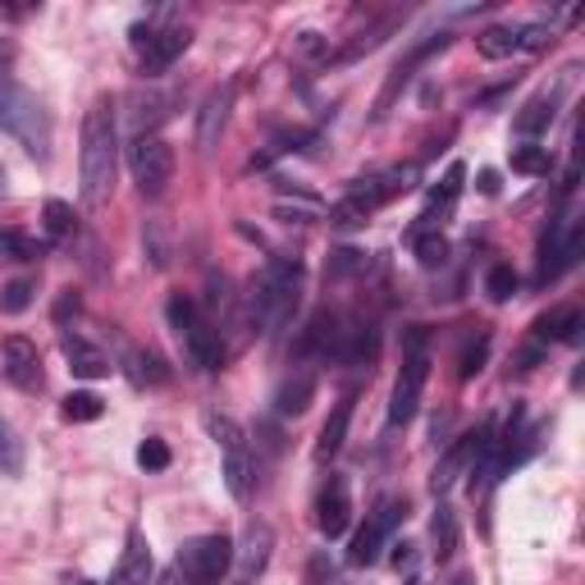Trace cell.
<instances>
[{
	"label": "cell",
	"instance_id": "1",
	"mask_svg": "<svg viewBox=\"0 0 585 585\" xmlns=\"http://www.w3.org/2000/svg\"><path fill=\"white\" fill-rule=\"evenodd\" d=\"M115 165H119V129H115V101L101 96L92 101V110L83 119V207L106 211V201L115 192Z\"/></svg>",
	"mask_w": 585,
	"mask_h": 585
},
{
	"label": "cell",
	"instance_id": "2",
	"mask_svg": "<svg viewBox=\"0 0 585 585\" xmlns=\"http://www.w3.org/2000/svg\"><path fill=\"white\" fill-rule=\"evenodd\" d=\"M297 289H302L297 261L274 257L257 279H251V293H247V325L279 329V325L293 316V307H297Z\"/></svg>",
	"mask_w": 585,
	"mask_h": 585
},
{
	"label": "cell",
	"instance_id": "3",
	"mask_svg": "<svg viewBox=\"0 0 585 585\" xmlns=\"http://www.w3.org/2000/svg\"><path fill=\"white\" fill-rule=\"evenodd\" d=\"M0 129L23 142V151L37 161H50V119L42 101L10 79H0Z\"/></svg>",
	"mask_w": 585,
	"mask_h": 585
},
{
	"label": "cell",
	"instance_id": "4",
	"mask_svg": "<svg viewBox=\"0 0 585 585\" xmlns=\"http://www.w3.org/2000/svg\"><path fill=\"white\" fill-rule=\"evenodd\" d=\"M425 379H430V335L417 325V329H407V339H402V371H398V385H394V398H389V425L394 430H402L417 417Z\"/></svg>",
	"mask_w": 585,
	"mask_h": 585
},
{
	"label": "cell",
	"instance_id": "5",
	"mask_svg": "<svg viewBox=\"0 0 585 585\" xmlns=\"http://www.w3.org/2000/svg\"><path fill=\"white\" fill-rule=\"evenodd\" d=\"M165 316H169V325H174V335L184 339V348H188V358L201 366V371H220L224 366V343H220V335L211 329V320L197 312V302L192 297H184V293H174L169 297V307H165Z\"/></svg>",
	"mask_w": 585,
	"mask_h": 585
},
{
	"label": "cell",
	"instance_id": "6",
	"mask_svg": "<svg viewBox=\"0 0 585 585\" xmlns=\"http://www.w3.org/2000/svg\"><path fill=\"white\" fill-rule=\"evenodd\" d=\"M229 563H234V540L229 536H197L179 549L174 572H179L188 585H220Z\"/></svg>",
	"mask_w": 585,
	"mask_h": 585
},
{
	"label": "cell",
	"instance_id": "7",
	"mask_svg": "<svg viewBox=\"0 0 585 585\" xmlns=\"http://www.w3.org/2000/svg\"><path fill=\"white\" fill-rule=\"evenodd\" d=\"M207 425H211V435H215V444H220V453H224V485H229V494L243 503V499L251 494V480H257V467H251V448H247V440H243L238 421L211 417Z\"/></svg>",
	"mask_w": 585,
	"mask_h": 585
},
{
	"label": "cell",
	"instance_id": "8",
	"mask_svg": "<svg viewBox=\"0 0 585 585\" xmlns=\"http://www.w3.org/2000/svg\"><path fill=\"white\" fill-rule=\"evenodd\" d=\"M129 169H133V184L142 188V197H161L174 179V147L165 138L138 133L129 147Z\"/></svg>",
	"mask_w": 585,
	"mask_h": 585
},
{
	"label": "cell",
	"instance_id": "9",
	"mask_svg": "<svg viewBox=\"0 0 585 585\" xmlns=\"http://www.w3.org/2000/svg\"><path fill=\"white\" fill-rule=\"evenodd\" d=\"M133 42H138V56H142V73H165L188 50L192 28L188 23H156V28H138Z\"/></svg>",
	"mask_w": 585,
	"mask_h": 585
},
{
	"label": "cell",
	"instance_id": "10",
	"mask_svg": "<svg viewBox=\"0 0 585 585\" xmlns=\"http://www.w3.org/2000/svg\"><path fill=\"white\" fill-rule=\"evenodd\" d=\"M407 517V503L402 499H385L375 507V513L366 517V526L352 536V549H348V563L352 568H371V563H379V545L389 540V530L398 526Z\"/></svg>",
	"mask_w": 585,
	"mask_h": 585
},
{
	"label": "cell",
	"instance_id": "11",
	"mask_svg": "<svg viewBox=\"0 0 585 585\" xmlns=\"http://www.w3.org/2000/svg\"><path fill=\"white\" fill-rule=\"evenodd\" d=\"M553 42V28L545 23H517V28H485L476 37V50L485 60H507V56H522V50H545Z\"/></svg>",
	"mask_w": 585,
	"mask_h": 585
},
{
	"label": "cell",
	"instance_id": "12",
	"mask_svg": "<svg viewBox=\"0 0 585 585\" xmlns=\"http://www.w3.org/2000/svg\"><path fill=\"white\" fill-rule=\"evenodd\" d=\"M0 358H5V379L14 389L23 394H37L42 389V352L33 339L23 335H10L5 343H0Z\"/></svg>",
	"mask_w": 585,
	"mask_h": 585
},
{
	"label": "cell",
	"instance_id": "13",
	"mask_svg": "<svg viewBox=\"0 0 585 585\" xmlns=\"http://www.w3.org/2000/svg\"><path fill=\"white\" fill-rule=\"evenodd\" d=\"M316 526H320L325 540H339L352 526V499H348V485L339 476L329 480V485L320 490V499H316Z\"/></svg>",
	"mask_w": 585,
	"mask_h": 585
},
{
	"label": "cell",
	"instance_id": "14",
	"mask_svg": "<svg viewBox=\"0 0 585 585\" xmlns=\"http://www.w3.org/2000/svg\"><path fill=\"white\" fill-rule=\"evenodd\" d=\"M476 444H480V435H463L457 440L444 457H440V467H435V476H430V490L435 494H448L457 480H463L467 471H471V463H476Z\"/></svg>",
	"mask_w": 585,
	"mask_h": 585
},
{
	"label": "cell",
	"instance_id": "15",
	"mask_svg": "<svg viewBox=\"0 0 585 585\" xmlns=\"http://www.w3.org/2000/svg\"><path fill=\"white\" fill-rule=\"evenodd\" d=\"M229 110H234V83H224L207 96V106H201V119H197V147L201 151H211L224 133V124H229Z\"/></svg>",
	"mask_w": 585,
	"mask_h": 585
},
{
	"label": "cell",
	"instance_id": "16",
	"mask_svg": "<svg viewBox=\"0 0 585 585\" xmlns=\"http://www.w3.org/2000/svg\"><path fill=\"white\" fill-rule=\"evenodd\" d=\"M60 352H65V362L73 375H83V379H101V375H110V358L101 352L96 343H87L83 335H60Z\"/></svg>",
	"mask_w": 585,
	"mask_h": 585
},
{
	"label": "cell",
	"instance_id": "17",
	"mask_svg": "<svg viewBox=\"0 0 585 585\" xmlns=\"http://www.w3.org/2000/svg\"><path fill=\"white\" fill-rule=\"evenodd\" d=\"M421 184V165H394L385 174H375V179H362V192L375 201V207H385V201L412 192Z\"/></svg>",
	"mask_w": 585,
	"mask_h": 585
},
{
	"label": "cell",
	"instance_id": "18",
	"mask_svg": "<svg viewBox=\"0 0 585 585\" xmlns=\"http://www.w3.org/2000/svg\"><path fill=\"white\" fill-rule=\"evenodd\" d=\"M352 402H358V394H343L339 402H335V412H329V421L320 425V440H316V463H329L339 448H343V440H348V421H352Z\"/></svg>",
	"mask_w": 585,
	"mask_h": 585
},
{
	"label": "cell",
	"instance_id": "19",
	"mask_svg": "<svg viewBox=\"0 0 585 585\" xmlns=\"http://www.w3.org/2000/svg\"><path fill=\"white\" fill-rule=\"evenodd\" d=\"M312 398H316V375L312 371H297V375H289L284 385L274 389V412L279 417H302L312 407Z\"/></svg>",
	"mask_w": 585,
	"mask_h": 585
},
{
	"label": "cell",
	"instance_id": "20",
	"mask_svg": "<svg viewBox=\"0 0 585 585\" xmlns=\"http://www.w3.org/2000/svg\"><path fill=\"white\" fill-rule=\"evenodd\" d=\"M151 549H147V540L138 536H129V549H124V558H119V568H115V576H110V585H151Z\"/></svg>",
	"mask_w": 585,
	"mask_h": 585
},
{
	"label": "cell",
	"instance_id": "21",
	"mask_svg": "<svg viewBox=\"0 0 585 585\" xmlns=\"http://www.w3.org/2000/svg\"><path fill=\"white\" fill-rule=\"evenodd\" d=\"M375 211H379V207H375V201L362 192V184H352V188L335 201V207H329V224H339V229H358V224H366Z\"/></svg>",
	"mask_w": 585,
	"mask_h": 585
},
{
	"label": "cell",
	"instance_id": "22",
	"mask_svg": "<svg viewBox=\"0 0 585 585\" xmlns=\"http://www.w3.org/2000/svg\"><path fill=\"white\" fill-rule=\"evenodd\" d=\"M581 312L576 307H553L549 316H540L536 320V339L540 343H549V339H558V343H576L581 339Z\"/></svg>",
	"mask_w": 585,
	"mask_h": 585
},
{
	"label": "cell",
	"instance_id": "23",
	"mask_svg": "<svg viewBox=\"0 0 585 585\" xmlns=\"http://www.w3.org/2000/svg\"><path fill=\"white\" fill-rule=\"evenodd\" d=\"M430 540H435V558L440 563H448V558L457 553V540H463V526H457V513L448 503H440L435 522H430Z\"/></svg>",
	"mask_w": 585,
	"mask_h": 585
},
{
	"label": "cell",
	"instance_id": "24",
	"mask_svg": "<svg viewBox=\"0 0 585 585\" xmlns=\"http://www.w3.org/2000/svg\"><path fill=\"white\" fill-rule=\"evenodd\" d=\"M485 358H490V335L480 329V335H471L463 343V352H457V379H476L485 371Z\"/></svg>",
	"mask_w": 585,
	"mask_h": 585
},
{
	"label": "cell",
	"instance_id": "25",
	"mask_svg": "<svg viewBox=\"0 0 585 585\" xmlns=\"http://www.w3.org/2000/svg\"><path fill=\"white\" fill-rule=\"evenodd\" d=\"M42 251L46 247L37 238H28V234H14V229L0 234V266H10V261H37Z\"/></svg>",
	"mask_w": 585,
	"mask_h": 585
},
{
	"label": "cell",
	"instance_id": "26",
	"mask_svg": "<svg viewBox=\"0 0 585 585\" xmlns=\"http://www.w3.org/2000/svg\"><path fill=\"white\" fill-rule=\"evenodd\" d=\"M553 124V101L549 96H536V101H526V110L517 115V133L522 138H536V133H545Z\"/></svg>",
	"mask_w": 585,
	"mask_h": 585
},
{
	"label": "cell",
	"instance_id": "27",
	"mask_svg": "<svg viewBox=\"0 0 585 585\" xmlns=\"http://www.w3.org/2000/svg\"><path fill=\"white\" fill-rule=\"evenodd\" d=\"M23 471V440L14 435V425L0 417V476H19Z\"/></svg>",
	"mask_w": 585,
	"mask_h": 585
},
{
	"label": "cell",
	"instance_id": "28",
	"mask_svg": "<svg viewBox=\"0 0 585 585\" xmlns=\"http://www.w3.org/2000/svg\"><path fill=\"white\" fill-rule=\"evenodd\" d=\"M169 101L174 96H165V92H133V124L142 129V124L165 119L169 115Z\"/></svg>",
	"mask_w": 585,
	"mask_h": 585
},
{
	"label": "cell",
	"instance_id": "29",
	"mask_svg": "<svg viewBox=\"0 0 585 585\" xmlns=\"http://www.w3.org/2000/svg\"><path fill=\"white\" fill-rule=\"evenodd\" d=\"M266 558H270V526H251V530H247L243 572H247V576H257V572L266 568Z\"/></svg>",
	"mask_w": 585,
	"mask_h": 585
},
{
	"label": "cell",
	"instance_id": "30",
	"mask_svg": "<svg viewBox=\"0 0 585 585\" xmlns=\"http://www.w3.org/2000/svg\"><path fill=\"white\" fill-rule=\"evenodd\" d=\"M33 293H37L33 279H10V284L0 289V312H5V316L28 312V307H33Z\"/></svg>",
	"mask_w": 585,
	"mask_h": 585
},
{
	"label": "cell",
	"instance_id": "31",
	"mask_svg": "<svg viewBox=\"0 0 585 585\" xmlns=\"http://www.w3.org/2000/svg\"><path fill=\"white\" fill-rule=\"evenodd\" d=\"M513 174H530V179L549 174V147H536V142L517 147V151H513Z\"/></svg>",
	"mask_w": 585,
	"mask_h": 585
},
{
	"label": "cell",
	"instance_id": "32",
	"mask_svg": "<svg viewBox=\"0 0 585 585\" xmlns=\"http://www.w3.org/2000/svg\"><path fill=\"white\" fill-rule=\"evenodd\" d=\"M444 257H448V243H444L440 229H430V234H417V261H421L425 270L444 266Z\"/></svg>",
	"mask_w": 585,
	"mask_h": 585
},
{
	"label": "cell",
	"instance_id": "33",
	"mask_svg": "<svg viewBox=\"0 0 585 585\" xmlns=\"http://www.w3.org/2000/svg\"><path fill=\"white\" fill-rule=\"evenodd\" d=\"M60 412H65V421H96L101 412H106V402H101L96 394H69Z\"/></svg>",
	"mask_w": 585,
	"mask_h": 585
},
{
	"label": "cell",
	"instance_id": "34",
	"mask_svg": "<svg viewBox=\"0 0 585 585\" xmlns=\"http://www.w3.org/2000/svg\"><path fill=\"white\" fill-rule=\"evenodd\" d=\"M485 293L494 297V302H507V297H513L517 293V270L513 266H490V274H485Z\"/></svg>",
	"mask_w": 585,
	"mask_h": 585
},
{
	"label": "cell",
	"instance_id": "35",
	"mask_svg": "<svg viewBox=\"0 0 585 585\" xmlns=\"http://www.w3.org/2000/svg\"><path fill=\"white\" fill-rule=\"evenodd\" d=\"M46 234L50 238H73V207H65V201H46Z\"/></svg>",
	"mask_w": 585,
	"mask_h": 585
},
{
	"label": "cell",
	"instance_id": "36",
	"mask_svg": "<svg viewBox=\"0 0 585 585\" xmlns=\"http://www.w3.org/2000/svg\"><path fill=\"white\" fill-rule=\"evenodd\" d=\"M138 467H142V471H165V467H169V444H165V440H147V444L138 448Z\"/></svg>",
	"mask_w": 585,
	"mask_h": 585
},
{
	"label": "cell",
	"instance_id": "37",
	"mask_svg": "<svg viewBox=\"0 0 585 585\" xmlns=\"http://www.w3.org/2000/svg\"><path fill=\"white\" fill-rule=\"evenodd\" d=\"M293 46H297V56H302V60H329V42H325L320 33H312V28H307V33H297Z\"/></svg>",
	"mask_w": 585,
	"mask_h": 585
},
{
	"label": "cell",
	"instance_id": "38",
	"mask_svg": "<svg viewBox=\"0 0 585 585\" xmlns=\"http://www.w3.org/2000/svg\"><path fill=\"white\" fill-rule=\"evenodd\" d=\"M307 585H339V581H335V568H329L325 553H316L312 563H307Z\"/></svg>",
	"mask_w": 585,
	"mask_h": 585
},
{
	"label": "cell",
	"instance_id": "39",
	"mask_svg": "<svg viewBox=\"0 0 585 585\" xmlns=\"http://www.w3.org/2000/svg\"><path fill=\"white\" fill-rule=\"evenodd\" d=\"M79 307H83V302H79V293H60V302H56V325H65L69 316H79Z\"/></svg>",
	"mask_w": 585,
	"mask_h": 585
},
{
	"label": "cell",
	"instance_id": "40",
	"mask_svg": "<svg viewBox=\"0 0 585 585\" xmlns=\"http://www.w3.org/2000/svg\"><path fill=\"white\" fill-rule=\"evenodd\" d=\"M389 558H394V568H398V572H412V568H417V545H407V540H402V545H394Z\"/></svg>",
	"mask_w": 585,
	"mask_h": 585
},
{
	"label": "cell",
	"instance_id": "41",
	"mask_svg": "<svg viewBox=\"0 0 585 585\" xmlns=\"http://www.w3.org/2000/svg\"><path fill=\"white\" fill-rule=\"evenodd\" d=\"M480 192H485V197H494L499 192V174L494 169H480V184H476Z\"/></svg>",
	"mask_w": 585,
	"mask_h": 585
},
{
	"label": "cell",
	"instance_id": "42",
	"mask_svg": "<svg viewBox=\"0 0 585 585\" xmlns=\"http://www.w3.org/2000/svg\"><path fill=\"white\" fill-rule=\"evenodd\" d=\"M448 585H476V576H467V572H463V576H453Z\"/></svg>",
	"mask_w": 585,
	"mask_h": 585
},
{
	"label": "cell",
	"instance_id": "43",
	"mask_svg": "<svg viewBox=\"0 0 585 585\" xmlns=\"http://www.w3.org/2000/svg\"><path fill=\"white\" fill-rule=\"evenodd\" d=\"M79 585H96V581H79Z\"/></svg>",
	"mask_w": 585,
	"mask_h": 585
},
{
	"label": "cell",
	"instance_id": "44",
	"mask_svg": "<svg viewBox=\"0 0 585 585\" xmlns=\"http://www.w3.org/2000/svg\"><path fill=\"white\" fill-rule=\"evenodd\" d=\"M407 585H417V581H407Z\"/></svg>",
	"mask_w": 585,
	"mask_h": 585
}]
</instances>
